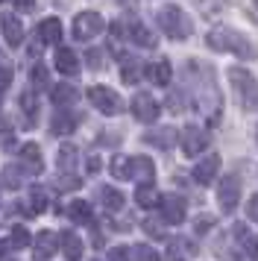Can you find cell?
<instances>
[{"label":"cell","mask_w":258,"mask_h":261,"mask_svg":"<svg viewBox=\"0 0 258 261\" xmlns=\"http://www.w3.org/2000/svg\"><path fill=\"white\" fill-rule=\"evenodd\" d=\"M0 24H3V38H6V44L18 47V44L23 41V24L18 21V15L6 12L3 18H0Z\"/></svg>","instance_id":"8fae6325"},{"label":"cell","mask_w":258,"mask_h":261,"mask_svg":"<svg viewBox=\"0 0 258 261\" xmlns=\"http://www.w3.org/2000/svg\"><path fill=\"white\" fill-rule=\"evenodd\" d=\"M68 214L73 223H91V205L85 200H73L68 205Z\"/></svg>","instance_id":"484cf974"},{"label":"cell","mask_w":258,"mask_h":261,"mask_svg":"<svg viewBox=\"0 0 258 261\" xmlns=\"http://www.w3.org/2000/svg\"><path fill=\"white\" fill-rule=\"evenodd\" d=\"M156 24L162 27V33L167 38H173V41H182V38L191 36V18H188V12L182 9V6H176V3H167V6H162L159 12H156Z\"/></svg>","instance_id":"7a4b0ae2"},{"label":"cell","mask_w":258,"mask_h":261,"mask_svg":"<svg viewBox=\"0 0 258 261\" xmlns=\"http://www.w3.org/2000/svg\"><path fill=\"white\" fill-rule=\"evenodd\" d=\"M229 83H232V88H235V94H238V103L244 109H258V80L252 76V73L246 71V68H229Z\"/></svg>","instance_id":"3957f363"},{"label":"cell","mask_w":258,"mask_h":261,"mask_svg":"<svg viewBox=\"0 0 258 261\" xmlns=\"http://www.w3.org/2000/svg\"><path fill=\"white\" fill-rule=\"evenodd\" d=\"M50 129L56 132V135H68V132L76 129V115H70V112H56L53 115V123H50Z\"/></svg>","instance_id":"603a6c76"},{"label":"cell","mask_w":258,"mask_h":261,"mask_svg":"<svg viewBox=\"0 0 258 261\" xmlns=\"http://www.w3.org/2000/svg\"><path fill=\"white\" fill-rule=\"evenodd\" d=\"M205 44H209L211 50H220V53H235L238 59H246V62L258 59L255 44H252L244 33L232 30V27H214L209 36H205Z\"/></svg>","instance_id":"6da1fadb"},{"label":"cell","mask_w":258,"mask_h":261,"mask_svg":"<svg viewBox=\"0 0 258 261\" xmlns=\"http://www.w3.org/2000/svg\"><path fill=\"white\" fill-rule=\"evenodd\" d=\"M47 208V194L44 188H33V194H30V212L33 214H41Z\"/></svg>","instance_id":"f546056e"},{"label":"cell","mask_w":258,"mask_h":261,"mask_svg":"<svg viewBox=\"0 0 258 261\" xmlns=\"http://www.w3.org/2000/svg\"><path fill=\"white\" fill-rule=\"evenodd\" d=\"M252 3H255V6H258V0H252Z\"/></svg>","instance_id":"ee69618b"},{"label":"cell","mask_w":258,"mask_h":261,"mask_svg":"<svg viewBox=\"0 0 258 261\" xmlns=\"http://www.w3.org/2000/svg\"><path fill=\"white\" fill-rule=\"evenodd\" d=\"M238 200H241V182H238V176H223L220 185H217V202H220V208L223 212H235Z\"/></svg>","instance_id":"8992f818"},{"label":"cell","mask_w":258,"mask_h":261,"mask_svg":"<svg viewBox=\"0 0 258 261\" xmlns=\"http://www.w3.org/2000/svg\"><path fill=\"white\" fill-rule=\"evenodd\" d=\"M18 3V9H33L35 6V0H15Z\"/></svg>","instance_id":"7bdbcfd3"},{"label":"cell","mask_w":258,"mask_h":261,"mask_svg":"<svg viewBox=\"0 0 258 261\" xmlns=\"http://www.w3.org/2000/svg\"><path fill=\"white\" fill-rule=\"evenodd\" d=\"M132 115H135V120H141V123H152V120L159 118V103H156V97L152 94H135L132 97Z\"/></svg>","instance_id":"52a82bcc"},{"label":"cell","mask_w":258,"mask_h":261,"mask_svg":"<svg viewBox=\"0 0 258 261\" xmlns=\"http://www.w3.org/2000/svg\"><path fill=\"white\" fill-rule=\"evenodd\" d=\"M38 38L44 41V44H59V38H62V24H59L56 18H47L38 24Z\"/></svg>","instance_id":"44dd1931"},{"label":"cell","mask_w":258,"mask_h":261,"mask_svg":"<svg viewBox=\"0 0 258 261\" xmlns=\"http://www.w3.org/2000/svg\"><path fill=\"white\" fill-rule=\"evenodd\" d=\"M59 167H62V170H73V167H76V147H73V144H65V147L59 150Z\"/></svg>","instance_id":"f1b7e54d"},{"label":"cell","mask_w":258,"mask_h":261,"mask_svg":"<svg viewBox=\"0 0 258 261\" xmlns=\"http://www.w3.org/2000/svg\"><path fill=\"white\" fill-rule=\"evenodd\" d=\"M135 202H138L141 208H156V205L162 202V197H159V191L147 182V185H141V188L135 191Z\"/></svg>","instance_id":"cb8c5ba5"},{"label":"cell","mask_w":258,"mask_h":261,"mask_svg":"<svg viewBox=\"0 0 258 261\" xmlns=\"http://www.w3.org/2000/svg\"><path fill=\"white\" fill-rule=\"evenodd\" d=\"M194 255H197V247L188 238H173L170 247H167V258L170 261H191Z\"/></svg>","instance_id":"7c38bea8"},{"label":"cell","mask_w":258,"mask_h":261,"mask_svg":"<svg viewBox=\"0 0 258 261\" xmlns=\"http://www.w3.org/2000/svg\"><path fill=\"white\" fill-rule=\"evenodd\" d=\"M56 68L62 73H65V76H76V73H80V59H76V53H73V50H59L56 53Z\"/></svg>","instance_id":"2e32d148"},{"label":"cell","mask_w":258,"mask_h":261,"mask_svg":"<svg viewBox=\"0 0 258 261\" xmlns=\"http://www.w3.org/2000/svg\"><path fill=\"white\" fill-rule=\"evenodd\" d=\"M162 217L164 223H173L179 226L182 220H185V200L179 197V194H167V197H162Z\"/></svg>","instance_id":"9c48e42d"},{"label":"cell","mask_w":258,"mask_h":261,"mask_svg":"<svg viewBox=\"0 0 258 261\" xmlns=\"http://www.w3.org/2000/svg\"><path fill=\"white\" fill-rule=\"evenodd\" d=\"M217 170H220V155L214 153V155H209V159H202V162L191 170V176H194L197 185H211L214 176H217Z\"/></svg>","instance_id":"30bf717a"},{"label":"cell","mask_w":258,"mask_h":261,"mask_svg":"<svg viewBox=\"0 0 258 261\" xmlns=\"http://www.w3.org/2000/svg\"><path fill=\"white\" fill-rule=\"evenodd\" d=\"M170 62H152V65H147V80H150L152 85H167L170 83Z\"/></svg>","instance_id":"ac0fdd59"},{"label":"cell","mask_w":258,"mask_h":261,"mask_svg":"<svg viewBox=\"0 0 258 261\" xmlns=\"http://www.w3.org/2000/svg\"><path fill=\"white\" fill-rule=\"evenodd\" d=\"M88 100H91V106L97 109V112H103V115H117V112L123 109L117 91H112L109 85H91V88H88Z\"/></svg>","instance_id":"277c9868"},{"label":"cell","mask_w":258,"mask_h":261,"mask_svg":"<svg viewBox=\"0 0 258 261\" xmlns=\"http://www.w3.org/2000/svg\"><path fill=\"white\" fill-rule=\"evenodd\" d=\"M109 170H112V176L120 179V182L135 179V162H132L129 155H115V159H112V165H109Z\"/></svg>","instance_id":"9a60e30c"},{"label":"cell","mask_w":258,"mask_h":261,"mask_svg":"<svg viewBox=\"0 0 258 261\" xmlns=\"http://www.w3.org/2000/svg\"><path fill=\"white\" fill-rule=\"evenodd\" d=\"M144 229H147V232H150L152 238H164L162 223H156V220H144Z\"/></svg>","instance_id":"8d00e7d4"},{"label":"cell","mask_w":258,"mask_h":261,"mask_svg":"<svg viewBox=\"0 0 258 261\" xmlns=\"http://www.w3.org/2000/svg\"><path fill=\"white\" fill-rule=\"evenodd\" d=\"M132 162H135V179L152 182V176H156V167H152V159H147V155H135Z\"/></svg>","instance_id":"83f0119b"},{"label":"cell","mask_w":258,"mask_h":261,"mask_svg":"<svg viewBox=\"0 0 258 261\" xmlns=\"http://www.w3.org/2000/svg\"><path fill=\"white\" fill-rule=\"evenodd\" d=\"M109 261H129V249H126V247H112V252H109Z\"/></svg>","instance_id":"d590c367"},{"label":"cell","mask_w":258,"mask_h":261,"mask_svg":"<svg viewBox=\"0 0 258 261\" xmlns=\"http://www.w3.org/2000/svg\"><path fill=\"white\" fill-rule=\"evenodd\" d=\"M144 141L152 144V147H162V150H170L176 141V132L173 129H156V132H147Z\"/></svg>","instance_id":"d4e9b609"},{"label":"cell","mask_w":258,"mask_h":261,"mask_svg":"<svg viewBox=\"0 0 258 261\" xmlns=\"http://www.w3.org/2000/svg\"><path fill=\"white\" fill-rule=\"evenodd\" d=\"M246 214H249V220H255V223H258V194L249 200V205H246Z\"/></svg>","instance_id":"74e56055"},{"label":"cell","mask_w":258,"mask_h":261,"mask_svg":"<svg viewBox=\"0 0 258 261\" xmlns=\"http://www.w3.org/2000/svg\"><path fill=\"white\" fill-rule=\"evenodd\" d=\"M138 71H141L138 65L126 62V65H123V83H126V85H135V83H138V76H141Z\"/></svg>","instance_id":"836d02e7"},{"label":"cell","mask_w":258,"mask_h":261,"mask_svg":"<svg viewBox=\"0 0 258 261\" xmlns=\"http://www.w3.org/2000/svg\"><path fill=\"white\" fill-rule=\"evenodd\" d=\"M135 261H162V255L152 247H147V244H138L135 247Z\"/></svg>","instance_id":"4dcf8cb0"},{"label":"cell","mask_w":258,"mask_h":261,"mask_svg":"<svg viewBox=\"0 0 258 261\" xmlns=\"http://www.w3.org/2000/svg\"><path fill=\"white\" fill-rule=\"evenodd\" d=\"M21 106H23L27 115H35V97H33V91H23V94H21Z\"/></svg>","instance_id":"e575fe53"},{"label":"cell","mask_w":258,"mask_h":261,"mask_svg":"<svg viewBox=\"0 0 258 261\" xmlns=\"http://www.w3.org/2000/svg\"><path fill=\"white\" fill-rule=\"evenodd\" d=\"M97 197H100V202H103V208H109V212H120V208H123V194H120L117 188L103 185V188H97Z\"/></svg>","instance_id":"ffe728a7"},{"label":"cell","mask_w":258,"mask_h":261,"mask_svg":"<svg viewBox=\"0 0 258 261\" xmlns=\"http://www.w3.org/2000/svg\"><path fill=\"white\" fill-rule=\"evenodd\" d=\"M126 33H129V38H132L138 47H156V36H152V33L141 24V21H132Z\"/></svg>","instance_id":"d6986e66"},{"label":"cell","mask_w":258,"mask_h":261,"mask_svg":"<svg viewBox=\"0 0 258 261\" xmlns=\"http://www.w3.org/2000/svg\"><path fill=\"white\" fill-rule=\"evenodd\" d=\"M62 252L68 261H80L82 258V238L76 232H65L62 235Z\"/></svg>","instance_id":"e0dca14e"},{"label":"cell","mask_w":258,"mask_h":261,"mask_svg":"<svg viewBox=\"0 0 258 261\" xmlns=\"http://www.w3.org/2000/svg\"><path fill=\"white\" fill-rule=\"evenodd\" d=\"M6 182H9L12 188H18V185H21V176L15 173V167H9V170H6Z\"/></svg>","instance_id":"60d3db41"},{"label":"cell","mask_w":258,"mask_h":261,"mask_svg":"<svg viewBox=\"0 0 258 261\" xmlns=\"http://www.w3.org/2000/svg\"><path fill=\"white\" fill-rule=\"evenodd\" d=\"M9 83H12V71L6 65H0V88H6Z\"/></svg>","instance_id":"ab89813d"},{"label":"cell","mask_w":258,"mask_h":261,"mask_svg":"<svg viewBox=\"0 0 258 261\" xmlns=\"http://www.w3.org/2000/svg\"><path fill=\"white\" fill-rule=\"evenodd\" d=\"M103 27H106V21L97 12H80L73 18V38L76 41H88V38L100 36Z\"/></svg>","instance_id":"5b68a950"},{"label":"cell","mask_w":258,"mask_h":261,"mask_svg":"<svg viewBox=\"0 0 258 261\" xmlns=\"http://www.w3.org/2000/svg\"><path fill=\"white\" fill-rule=\"evenodd\" d=\"M88 65H91V68H100V65H103V56H100V50H88Z\"/></svg>","instance_id":"f35d334b"},{"label":"cell","mask_w":258,"mask_h":261,"mask_svg":"<svg viewBox=\"0 0 258 261\" xmlns=\"http://www.w3.org/2000/svg\"><path fill=\"white\" fill-rule=\"evenodd\" d=\"M18 159H21V165L27 167V173H38V170H41V150H38L35 144H27Z\"/></svg>","instance_id":"7402d4cb"},{"label":"cell","mask_w":258,"mask_h":261,"mask_svg":"<svg viewBox=\"0 0 258 261\" xmlns=\"http://www.w3.org/2000/svg\"><path fill=\"white\" fill-rule=\"evenodd\" d=\"M33 85H38V88H47L50 85V73H47L44 65H35L33 68Z\"/></svg>","instance_id":"d6a6232c"},{"label":"cell","mask_w":258,"mask_h":261,"mask_svg":"<svg viewBox=\"0 0 258 261\" xmlns=\"http://www.w3.org/2000/svg\"><path fill=\"white\" fill-rule=\"evenodd\" d=\"M27 244H30V232H27L23 226H15V229H12V247H15V249H23Z\"/></svg>","instance_id":"1f68e13d"},{"label":"cell","mask_w":258,"mask_h":261,"mask_svg":"<svg viewBox=\"0 0 258 261\" xmlns=\"http://www.w3.org/2000/svg\"><path fill=\"white\" fill-rule=\"evenodd\" d=\"M76 88H73V85H56V88H53V103H56V106H70V103H76Z\"/></svg>","instance_id":"4316f807"},{"label":"cell","mask_w":258,"mask_h":261,"mask_svg":"<svg viewBox=\"0 0 258 261\" xmlns=\"http://www.w3.org/2000/svg\"><path fill=\"white\" fill-rule=\"evenodd\" d=\"M97 170H100V159L91 155V159H88V173H97Z\"/></svg>","instance_id":"b9f144b4"},{"label":"cell","mask_w":258,"mask_h":261,"mask_svg":"<svg viewBox=\"0 0 258 261\" xmlns=\"http://www.w3.org/2000/svg\"><path fill=\"white\" fill-rule=\"evenodd\" d=\"M35 261H50L53 255H56V235L53 232H41V235L35 238Z\"/></svg>","instance_id":"5bb4252c"},{"label":"cell","mask_w":258,"mask_h":261,"mask_svg":"<svg viewBox=\"0 0 258 261\" xmlns=\"http://www.w3.org/2000/svg\"><path fill=\"white\" fill-rule=\"evenodd\" d=\"M235 241L244 247V252H246V258H252V261H258V235H252L249 229H246L244 223H238L235 226Z\"/></svg>","instance_id":"4fadbf2b"},{"label":"cell","mask_w":258,"mask_h":261,"mask_svg":"<svg viewBox=\"0 0 258 261\" xmlns=\"http://www.w3.org/2000/svg\"><path fill=\"white\" fill-rule=\"evenodd\" d=\"M205 147H209V135L199 129V126H185V129H182V153H185L188 159L199 155Z\"/></svg>","instance_id":"ba28073f"}]
</instances>
